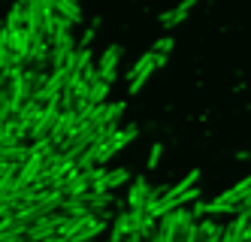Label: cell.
<instances>
[{
    "label": "cell",
    "instance_id": "1",
    "mask_svg": "<svg viewBox=\"0 0 251 242\" xmlns=\"http://www.w3.org/2000/svg\"><path fill=\"white\" fill-rule=\"evenodd\" d=\"M136 134H139V127H136V124H130V127H121L118 134H115L109 142H106V145L100 148V163H106V161H109L115 152H121V148L127 145V142H133V139H136Z\"/></svg>",
    "mask_w": 251,
    "mask_h": 242
},
{
    "label": "cell",
    "instance_id": "2",
    "mask_svg": "<svg viewBox=\"0 0 251 242\" xmlns=\"http://www.w3.org/2000/svg\"><path fill=\"white\" fill-rule=\"evenodd\" d=\"M118 61H121V46H109L103 54H100V61H97V70H100V76L106 82H112L118 76Z\"/></svg>",
    "mask_w": 251,
    "mask_h": 242
},
{
    "label": "cell",
    "instance_id": "3",
    "mask_svg": "<svg viewBox=\"0 0 251 242\" xmlns=\"http://www.w3.org/2000/svg\"><path fill=\"white\" fill-rule=\"evenodd\" d=\"M149 197H151V188H149V182L139 176V179L130 185V191H127V209L146 212V209H149Z\"/></svg>",
    "mask_w": 251,
    "mask_h": 242
},
{
    "label": "cell",
    "instance_id": "4",
    "mask_svg": "<svg viewBox=\"0 0 251 242\" xmlns=\"http://www.w3.org/2000/svg\"><path fill=\"white\" fill-rule=\"evenodd\" d=\"M194 3H197V0H182V3H178L176 9H170V12H160V18H157V22L164 25V27H176V25H182L185 18H188V12L194 9Z\"/></svg>",
    "mask_w": 251,
    "mask_h": 242
},
{
    "label": "cell",
    "instance_id": "5",
    "mask_svg": "<svg viewBox=\"0 0 251 242\" xmlns=\"http://www.w3.org/2000/svg\"><path fill=\"white\" fill-rule=\"evenodd\" d=\"M51 3H55L58 15H64V18H70V22H73V25H79V18H82L79 0H51Z\"/></svg>",
    "mask_w": 251,
    "mask_h": 242
},
{
    "label": "cell",
    "instance_id": "6",
    "mask_svg": "<svg viewBox=\"0 0 251 242\" xmlns=\"http://www.w3.org/2000/svg\"><path fill=\"white\" fill-rule=\"evenodd\" d=\"M109 85L112 82H106L103 76L91 85V91H88V103H91V106H103L106 103V97H109Z\"/></svg>",
    "mask_w": 251,
    "mask_h": 242
},
{
    "label": "cell",
    "instance_id": "7",
    "mask_svg": "<svg viewBox=\"0 0 251 242\" xmlns=\"http://www.w3.org/2000/svg\"><path fill=\"white\" fill-rule=\"evenodd\" d=\"M30 158H33V145H25V142H19V145H9V148H3V161L25 163V161H30Z\"/></svg>",
    "mask_w": 251,
    "mask_h": 242
},
{
    "label": "cell",
    "instance_id": "8",
    "mask_svg": "<svg viewBox=\"0 0 251 242\" xmlns=\"http://www.w3.org/2000/svg\"><path fill=\"white\" fill-rule=\"evenodd\" d=\"M154 70H157V64H154V67H149L146 73H139V76L130 82V94H139V91H142V85H146V82L151 79V73H154Z\"/></svg>",
    "mask_w": 251,
    "mask_h": 242
},
{
    "label": "cell",
    "instance_id": "9",
    "mask_svg": "<svg viewBox=\"0 0 251 242\" xmlns=\"http://www.w3.org/2000/svg\"><path fill=\"white\" fill-rule=\"evenodd\" d=\"M97 25H100V22H94V25H88V27H85L82 40H79V49H88V46H91V40L97 36Z\"/></svg>",
    "mask_w": 251,
    "mask_h": 242
},
{
    "label": "cell",
    "instance_id": "10",
    "mask_svg": "<svg viewBox=\"0 0 251 242\" xmlns=\"http://www.w3.org/2000/svg\"><path fill=\"white\" fill-rule=\"evenodd\" d=\"M160 155H164V145H151V152H149V170H157V163H160Z\"/></svg>",
    "mask_w": 251,
    "mask_h": 242
},
{
    "label": "cell",
    "instance_id": "11",
    "mask_svg": "<svg viewBox=\"0 0 251 242\" xmlns=\"http://www.w3.org/2000/svg\"><path fill=\"white\" fill-rule=\"evenodd\" d=\"M170 49H173V40H170V36H160V40L151 46L154 54H170Z\"/></svg>",
    "mask_w": 251,
    "mask_h": 242
},
{
    "label": "cell",
    "instance_id": "12",
    "mask_svg": "<svg viewBox=\"0 0 251 242\" xmlns=\"http://www.w3.org/2000/svg\"><path fill=\"white\" fill-rule=\"evenodd\" d=\"M236 158H239V161H251V152H239Z\"/></svg>",
    "mask_w": 251,
    "mask_h": 242
}]
</instances>
